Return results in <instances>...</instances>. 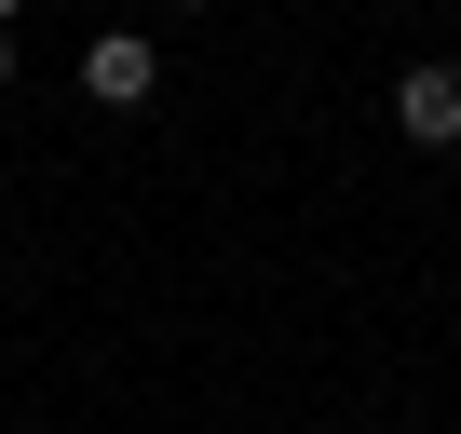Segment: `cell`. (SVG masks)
<instances>
[{
    "mask_svg": "<svg viewBox=\"0 0 461 434\" xmlns=\"http://www.w3.org/2000/svg\"><path fill=\"white\" fill-rule=\"evenodd\" d=\"M393 136L407 149H461V68H434V55L393 68Z\"/></svg>",
    "mask_w": 461,
    "mask_h": 434,
    "instance_id": "6da1fadb",
    "label": "cell"
},
{
    "mask_svg": "<svg viewBox=\"0 0 461 434\" xmlns=\"http://www.w3.org/2000/svg\"><path fill=\"white\" fill-rule=\"evenodd\" d=\"M14 14H28V0H0V28H14Z\"/></svg>",
    "mask_w": 461,
    "mask_h": 434,
    "instance_id": "277c9868",
    "label": "cell"
},
{
    "mask_svg": "<svg viewBox=\"0 0 461 434\" xmlns=\"http://www.w3.org/2000/svg\"><path fill=\"white\" fill-rule=\"evenodd\" d=\"M82 95H95V109H149V95H163V55H149L136 28H109V41H82Z\"/></svg>",
    "mask_w": 461,
    "mask_h": 434,
    "instance_id": "7a4b0ae2",
    "label": "cell"
},
{
    "mask_svg": "<svg viewBox=\"0 0 461 434\" xmlns=\"http://www.w3.org/2000/svg\"><path fill=\"white\" fill-rule=\"evenodd\" d=\"M176 14H217V0H176Z\"/></svg>",
    "mask_w": 461,
    "mask_h": 434,
    "instance_id": "5b68a950",
    "label": "cell"
},
{
    "mask_svg": "<svg viewBox=\"0 0 461 434\" xmlns=\"http://www.w3.org/2000/svg\"><path fill=\"white\" fill-rule=\"evenodd\" d=\"M0 95H14V28H0Z\"/></svg>",
    "mask_w": 461,
    "mask_h": 434,
    "instance_id": "3957f363",
    "label": "cell"
}]
</instances>
